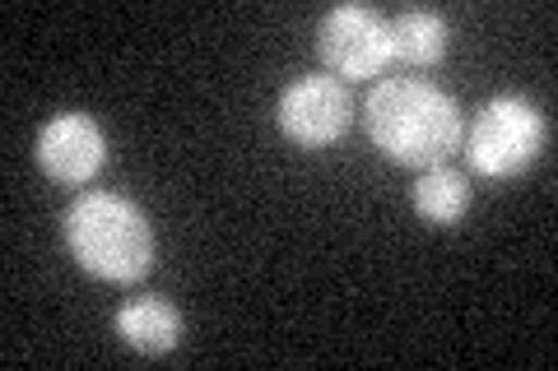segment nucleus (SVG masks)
<instances>
[{
    "mask_svg": "<svg viewBox=\"0 0 558 371\" xmlns=\"http://www.w3.org/2000/svg\"><path fill=\"white\" fill-rule=\"evenodd\" d=\"M465 158L484 176H517L545 149V116L521 98H494L475 112L465 131Z\"/></svg>",
    "mask_w": 558,
    "mask_h": 371,
    "instance_id": "obj_3",
    "label": "nucleus"
},
{
    "mask_svg": "<svg viewBox=\"0 0 558 371\" xmlns=\"http://www.w3.org/2000/svg\"><path fill=\"white\" fill-rule=\"evenodd\" d=\"M349 116H354V102H349L344 84H336L330 75H303L293 79L275 102V121L293 145L303 149H326L349 131Z\"/></svg>",
    "mask_w": 558,
    "mask_h": 371,
    "instance_id": "obj_5",
    "label": "nucleus"
},
{
    "mask_svg": "<svg viewBox=\"0 0 558 371\" xmlns=\"http://www.w3.org/2000/svg\"><path fill=\"white\" fill-rule=\"evenodd\" d=\"M414 209H418V219H428V223H438V227L457 223L465 209H470L465 176L451 172V168H428L414 182Z\"/></svg>",
    "mask_w": 558,
    "mask_h": 371,
    "instance_id": "obj_9",
    "label": "nucleus"
},
{
    "mask_svg": "<svg viewBox=\"0 0 558 371\" xmlns=\"http://www.w3.org/2000/svg\"><path fill=\"white\" fill-rule=\"evenodd\" d=\"M117 330L140 353H172L182 339V316L163 297H135V302L117 311Z\"/></svg>",
    "mask_w": 558,
    "mask_h": 371,
    "instance_id": "obj_7",
    "label": "nucleus"
},
{
    "mask_svg": "<svg viewBox=\"0 0 558 371\" xmlns=\"http://www.w3.org/2000/svg\"><path fill=\"white\" fill-rule=\"evenodd\" d=\"M108 158V145H102V131L94 126L84 112H61L51 116L43 135H38V163L51 182L65 186H84L94 182V172Z\"/></svg>",
    "mask_w": 558,
    "mask_h": 371,
    "instance_id": "obj_6",
    "label": "nucleus"
},
{
    "mask_svg": "<svg viewBox=\"0 0 558 371\" xmlns=\"http://www.w3.org/2000/svg\"><path fill=\"white\" fill-rule=\"evenodd\" d=\"M447 51V24L442 14L405 10L391 24V61L400 65H438Z\"/></svg>",
    "mask_w": 558,
    "mask_h": 371,
    "instance_id": "obj_8",
    "label": "nucleus"
},
{
    "mask_svg": "<svg viewBox=\"0 0 558 371\" xmlns=\"http://www.w3.org/2000/svg\"><path fill=\"white\" fill-rule=\"evenodd\" d=\"M368 139L405 168H442L465 139L461 108L424 79H387L363 102Z\"/></svg>",
    "mask_w": 558,
    "mask_h": 371,
    "instance_id": "obj_1",
    "label": "nucleus"
},
{
    "mask_svg": "<svg viewBox=\"0 0 558 371\" xmlns=\"http://www.w3.org/2000/svg\"><path fill=\"white\" fill-rule=\"evenodd\" d=\"M317 57L344 79H373L391 65V24L377 10L336 5L317 24Z\"/></svg>",
    "mask_w": 558,
    "mask_h": 371,
    "instance_id": "obj_4",
    "label": "nucleus"
},
{
    "mask_svg": "<svg viewBox=\"0 0 558 371\" xmlns=\"http://www.w3.org/2000/svg\"><path fill=\"white\" fill-rule=\"evenodd\" d=\"M65 246L84 270L112 284H131L145 279L154 264V227L131 200L121 196H80L61 219Z\"/></svg>",
    "mask_w": 558,
    "mask_h": 371,
    "instance_id": "obj_2",
    "label": "nucleus"
}]
</instances>
